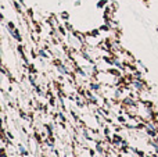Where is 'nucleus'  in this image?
I'll use <instances>...</instances> for the list:
<instances>
[]
</instances>
